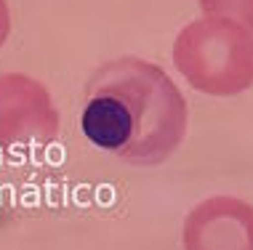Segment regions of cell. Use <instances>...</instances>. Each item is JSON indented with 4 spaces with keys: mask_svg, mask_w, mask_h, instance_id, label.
I'll return each mask as SVG.
<instances>
[{
    "mask_svg": "<svg viewBox=\"0 0 253 250\" xmlns=\"http://www.w3.org/2000/svg\"><path fill=\"white\" fill-rule=\"evenodd\" d=\"M189 109L181 91L152 62L112 59L85 85L80 128L101 152L131 165H160L187 136Z\"/></svg>",
    "mask_w": 253,
    "mask_h": 250,
    "instance_id": "cell-1",
    "label": "cell"
},
{
    "mask_svg": "<svg viewBox=\"0 0 253 250\" xmlns=\"http://www.w3.org/2000/svg\"><path fill=\"white\" fill-rule=\"evenodd\" d=\"M173 64L200 93H243L253 85V32L232 19H197L176 37Z\"/></svg>",
    "mask_w": 253,
    "mask_h": 250,
    "instance_id": "cell-2",
    "label": "cell"
},
{
    "mask_svg": "<svg viewBox=\"0 0 253 250\" xmlns=\"http://www.w3.org/2000/svg\"><path fill=\"white\" fill-rule=\"evenodd\" d=\"M59 136V112L40 80L5 72L0 75V146L16 149L51 144Z\"/></svg>",
    "mask_w": 253,
    "mask_h": 250,
    "instance_id": "cell-3",
    "label": "cell"
},
{
    "mask_svg": "<svg viewBox=\"0 0 253 250\" xmlns=\"http://www.w3.org/2000/svg\"><path fill=\"white\" fill-rule=\"evenodd\" d=\"M184 250H253V205L237 197H211L184 221Z\"/></svg>",
    "mask_w": 253,
    "mask_h": 250,
    "instance_id": "cell-4",
    "label": "cell"
},
{
    "mask_svg": "<svg viewBox=\"0 0 253 250\" xmlns=\"http://www.w3.org/2000/svg\"><path fill=\"white\" fill-rule=\"evenodd\" d=\"M200 5L208 16L232 19L253 32V0H200Z\"/></svg>",
    "mask_w": 253,
    "mask_h": 250,
    "instance_id": "cell-5",
    "label": "cell"
},
{
    "mask_svg": "<svg viewBox=\"0 0 253 250\" xmlns=\"http://www.w3.org/2000/svg\"><path fill=\"white\" fill-rule=\"evenodd\" d=\"M8 32H11V13H8V3L0 0V48L3 43L8 40Z\"/></svg>",
    "mask_w": 253,
    "mask_h": 250,
    "instance_id": "cell-6",
    "label": "cell"
}]
</instances>
